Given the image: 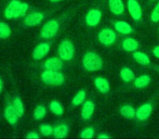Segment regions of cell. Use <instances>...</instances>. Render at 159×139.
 I'll use <instances>...</instances> for the list:
<instances>
[{
    "label": "cell",
    "mask_w": 159,
    "mask_h": 139,
    "mask_svg": "<svg viewBox=\"0 0 159 139\" xmlns=\"http://www.w3.org/2000/svg\"><path fill=\"white\" fill-rule=\"evenodd\" d=\"M27 9V3H21L19 0H12L4 11V15L7 19H17V17H24Z\"/></svg>",
    "instance_id": "cell-1"
},
{
    "label": "cell",
    "mask_w": 159,
    "mask_h": 139,
    "mask_svg": "<svg viewBox=\"0 0 159 139\" xmlns=\"http://www.w3.org/2000/svg\"><path fill=\"white\" fill-rule=\"evenodd\" d=\"M82 63H84V68L89 72L98 71L102 68V59L94 52L86 53L84 60H82Z\"/></svg>",
    "instance_id": "cell-2"
},
{
    "label": "cell",
    "mask_w": 159,
    "mask_h": 139,
    "mask_svg": "<svg viewBox=\"0 0 159 139\" xmlns=\"http://www.w3.org/2000/svg\"><path fill=\"white\" fill-rule=\"evenodd\" d=\"M41 79L43 83L48 85H55V86H59L62 85L64 82V76L63 74H61L60 72L57 71H50V70H47L43 73L41 74Z\"/></svg>",
    "instance_id": "cell-3"
},
{
    "label": "cell",
    "mask_w": 159,
    "mask_h": 139,
    "mask_svg": "<svg viewBox=\"0 0 159 139\" xmlns=\"http://www.w3.org/2000/svg\"><path fill=\"white\" fill-rule=\"evenodd\" d=\"M74 53H75V48L69 40H64V41L61 42L59 47V55L62 60L69 61V60L73 59Z\"/></svg>",
    "instance_id": "cell-4"
},
{
    "label": "cell",
    "mask_w": 159,
    "mask_h": 139,
    "mask_svg": "<svg viewBox=\"0 0 159 139\" xmlns=\"http://www.w3.org/2000/svg\"><path fill=\"white\" fill-rule=\"evenodd\" d=\"M98 40L104 46H111L116 41V34L109 28H104L98 33Z\"/></svg>",
    "instance_id": "cell-5"
},
{
    "label": "cell",
    "mask_w": 159,
    "mask_h": 139,
    "mask_svg": "<svg viewBox=\"0 0 159 139\" xmlns=\"http://www.w3.org/2000/svg\"><path fill=\"white\" fill-rule=\"evenodd\" d=\"M57 31H59V23L57 21H49L43 25L40 35L43 38H52L53 36L57 35Z\"/></svg>",
    "instance_id": "cell-6"
},
{
    "label": "cell",
    "mask_w": 159,
    "mask_h": 139,
    "mask_svg": "<svg viewBox=\"0 0 159 139\" xmlns=\"http://www.w3.org/2000/svg\"><path fill=\"white\" fill-rule=\"evenodd\" d=\"M128 10L134 20H140L142 17V9L136 0H129L128 1Z\"/></svg>",
    "instance_id": "cell-7"
},
{
    "label": "cell",
    "mask_w": 159,
    "mask_h": 139,
    "mask_svg": "<svg viewBox=\"0 0 159 139\" xmlns=\"http://www.w3.org/2000/svg\"><path fill=\"white\" fill-rule=\"evenodd\" d=\"M101 17H102V13L100 10H96V9H92L88 12L86 17V22L89 26H96L100 23Z\"/></svg>",
    "instance_id": "cell-8"
},
{
    "label": "cell",
    "mask_w": 159,
    "mask_h": 139,
    "mask_svg": "<svg viewBox=\"0 0 159 139\" xmlns=\"http://www.w3.org/2000/svg\"><path fill=\"white\" fill-rule=\"evenodd\" d=\"M152 113V104L151 103H145L141 105L135 112V116L140 121H145L149 117Z\"/></svg>",
    "instance_id": "cell-9"
},
{
    "label": "cell",
    "mask_w": 159,
    "mask_h": 139,
    "mask_svg": "<svg viewBox=\"0 0 159 139\" xmlns=\"http://www.w3.org/2000/svg\"><path fill=\"white\" fill-rule=\"evenodd\" d=\"M50 50V45L49 44H46V42H42V44L38 45L37 47L35 48L34 50V53H33V57L35 58L36 60H40L47 55V53L49 52Z\"/></svg>",
    "instance_id": "cell-10"
},
{
    "label": "cell",
    "mask_w": 159,
    "mask_h": 139,
    "mask_svg": "<svg viewBox=\"0 0 159 139\" xmlns=\"http://www.w3.org/2000/svg\"><path fill=\"white\" fill-rule=\"evenodd\" d=\"M42 20H43V14H42V13L33 12L25 17V24L27 26H35V25H38Z\"/></svg>",
    "instance_id": "cell-11"
},
{
    "label": "cell",
    "mask_w": 159,
    "mask_h": 139,
    "mask_svg": "<svg viewBox=\"0 0 159 139\" xmlns=\"http://www.w3.org/2000/svg\"><path fill=\"white\" fill-rule=\"evenodd\" d=\"M4 117L7 118V121H8L10 124L14 125V124H16L17 118H19L20 116L17 115V113L15 112L13 105L10 104L6 108V110H4Z\"/></svg>",
    "instance_id": "cell-12"
},
{
    "label": "cell",
    "mask_w": 159,
    "mask_h": 139,
    "mask_svg": "<svg viewBox=\"0 0 159 139\" xmlns=\"http://www.w3.org/2000/svg\"><path fill=\"white\" fill-rule=\"evenodd\" d=\"M93 112H94V103L92 101H86L84 104L82 105L81 110V116L84 120H89L92 116Z\"/></svg>",
    "instance_id": "cell-13"
},
{
    "label": "cell",
    "mask_w": 159,
    "mask_h": 139,
    "mask_svg": "<svg viewBox=\"0 0 159 139\" xmlns=\"http://www.w3.org/2000/svg\"><path fill=\"white\" fill-rule=\"evenodd\" d=\"M62 66H63V63L57 58H51V59L47 60L44 63V69L50 70V71H59L62 69Z\"/></svg>",
    "instance_id": "cell-14"
},
{
    "label": "cell",
    "mask_w": 159,
    "mask_h": 139,
    "mask_svg": "<svg viewBox=\"0 0 159 139\" xmlns=\"http://www.w3.org/2000/svg\"><path fill=\"white\" fill-rule=\"evenodd\" d=\"M95 87L103 93H106L109 91V83L104 77H96L94 80Z\"/></svg>",
    "instance_id": "cell-15"
},
{
    "label": "cell",
    "mask_w": 159,
    "mask_h": 139,
    "mask_svg": "<svg viewBox=\"0 0 159 139\" xmlns=\"http://www.w3.org/2000/svg\"><path fill=\"white\" fill-rule=\"evenodd\" d=\"M109 1V9L115 14H121L124 12V2L122 0H108Z\"/></svg>",
    "instance_id": "cell-16"
},
{
    "label": "cell",
    "mask_w": 159,
    "mask_h": 139,
    "mask_svg": "<svg viewBox=\"0 0 159 139\" xmlns=\"http://www.w3.org/2000/svg\"><path fill=\"white\" fill-rule=\"evenodd\" d=\"M139 47V42L136 41L135 39L133 38H126V39L122 41V48L125 49L126 51H135Z\"/></svg>",
    "instance_id": "cell-17"
},
{
    "label": "cell",
    "mask_w": 159,
    "mask_h": 139,
    "mask_svg": "<svg viewBox=\"0 0 159 139\" xmlns=\"http://www.w3.org/2000/svg\"><path fill=\"white\" fill-rule=\"evenodd\" d=\"M115 28L117 32L121 33V34H130L132 32V27L127 23V22L124 21H119V22H116L115 23Z\"/></svg>",
    "instance_id": "cell-18"
},
{
    "label": "cell",
    "mask_w": 159,
    "mask_h": 139,
    "mask_svg": "<svg viewBox=\"0 0 159 139\" xmlns=\"http://www.w3.org/2000/svg\"><path fill=\"white\" fill-rule=\"evenodd\" d=\"M53 134H54L55 138H64L68 134V126L67 125H59V126L54 127L53 129Z\"/></svg>",
    "instance_id": "cell-19"
},
{
    "label": "cell",
    "mask_w": 159,
    "mask_h": 139,
    "mask_svg": "<svg viewBox=\"0 0 159 139\" xmlns=\"http://www.w3.org/2000/svg\"><path fill=\"white\" fill-rule=\"evenodd\" d=\"M149 82H151V77L148 75H141L134 82L136 88H144V87L148 86Z\"/></svg>",
    "instance_id": "cell-20"
},
{
    "label": "cell",
    "mask_w": 159,
    "mask_h": 139,
    "mask_svg": "<svg viewBox=\"0 0 159 139\" xmlns=\"http://www.w3.org/2000/svg\"><path fill=\"white\" fill-rule=\"evenodd\" d=\"M133 58L138 63L142 64V65H146V64L149 63V58L147 57L145 53L141 52V51H136V52H134Z\"/></svg>",
    "instance_id": "cell-21"
},
{
    "label": "cell",
    "mask_w": 159,
    "mask_h": 139,
    "mask_svg": "<svg viewBox=\"0 0 159 139\" xmlns=\"http://www.w3.org/2000/svg\"><path fill=\"white\" fill-rule=\"evenodd\" d=\"M135 110L133 109V107L131 105H124V107L120 109V113L122 116H125L126 118H132L135 116Z\"/></svg>",
    "instance_id": "cell-22"
},
{
    "label": "cell",
    "mask_w": 159,
    "mask_h": 139,
    "mask_svg": "<svg viewBox=\"0 0 159 139\" xmlns=\"http://www.w3.org/2000/svg\"><path fill=\"white\" fill-rule=\"evenodd\" d=\"M120 77L125 82H131L132 79H134V74L129 68H124L120 71Z\"/></svg>",
    "instance_id": "cell-23"
},
{
    "label": "cell",
    "mask_w": 159,
    "mask_h": 139,
    "mask_svg": "<svg viewBox=\"0 0 159 139\" xmlns=\"http://www.w3.org/2000/svg\"><path fill=\"white\" fill-rule=\"evenodd\" d=\"M12 105H13V108H14L15 112L17 113V115H19L20 117H21V116H23V114H24V105H23V103H22L21 99H20V98H15V99L13 100V102H12Z\"/></svg>",
    "instance_id": "cell-24"
},
{
    "label": "cell",
    "mask_w": 159,
    "mask_h": 139,
    "mask_svg": "<svg viewBox=\"0 0 159 139\" xmlns=\"http://www.w3.org/2000/svg\"><path fill=\"white\" fill-rule=\"evenodd\" d=\"M50 110H51V112L52 113H54L55 115H62L63 114V112H64V109H63V107L61 105V103L60 102H57V101H52L50 103Z\"/></svg>",
    "instance_id": "cell-25"
},
{
    "label": "cell",
    "mask_w": 159,
    "mask_h": 139,
    "mask_svg": "<svg viewBox=\"0 0 159 139\" xmlns=\"http://www.w3.org/2000/svg\"><path fill=\"white\" fill-rule=\"evenodd\" d=\"M11 35V30L6 23H0V38L4 39V38H8Z\"/></svg>",
    "instance_id": "cell-26"
},
{
    "label": "cell",
    "mask_w": 159,
    "mask_h": 139,
    "mask_svg": "<svg viewBox=\"0 0 159 139\" xmlns=\"http://www.w3.org/2000/svg\"><path fill=\"white\" fill-rule=\"evenodd\" d=\"M84 98H86V93H84V90H80L79 93H77V95L74 97L73 105H80L84 101Z\"/></svg>",
    "instance_id": "cell-27"
},
{
    "label": "cell",
    "mask_w": 159,
    "mask_h": 139,
    "mask_svg": "<svg viewBox=\"0 0 159 139\" xmlns=\"http://www.w3.org/2000/svg\"><path fill=\"white\" fill-rule=\"evenodd\" d=\"M46 115V108L43 105H39V107L36 108L35 112H34V117L36 120H41V118L44 117Z\"/></svg>",
    "instance_id": "cell-28"
},
{
    "label": "cell",
    "mask_w": 159,
    "mask_h": 139,
    "mask_svg": "<svg viewBox=\"0 0 159 139\" xmlns=\"http://www.w3.org/2000/svg\"><path fill=\"white\" fill-rule=\"evenodd\" d=\"M93 135H94V129H93V127H87V128H84V131L81 132L80 137L84 139H90L93 137Z\"/></svg>",
    "instance_id": "cell-29"
},
{
    "label": "cell",
    "mask_w": 159,
    "mask_h": 139,
    "mask_svg": "<svg viewBox=\"0 0 159 139\" xmlns=\"http://www.w3.org/2000/svg\"><path fill=\"white\" fill-rule=\"evenodd\" d=\"M40 132H41V134L43 136H50L51 134L53 133V128L50 126V125H42L41 127H40Z\"/></svg>",
    "instance_id": "cell-30"
},
{
    "label": "cell",
    "mask_w": 159,
    "mask_h": 139,
    "mask_svg": "<svg viewBox=\"0 0 159 139\" xmlns=\"http://www.w3.org/2000/svg\"><path fill=\"white\" fill-rule=\"evenodd\" d=\"M152 21L153 22H158L159 21V2L157 3V6L155 7V9L152 12Z\"/></svg>",
    "instance_id": "cell-31"
},
{
    "label": "cell",
    "mask_w": 159,
    "mask_h": 139,
    "mask_svg": "<svg viewBox=\"0 0 159 139\" xmlns=\"http://www.w3.org/2000/svg\"><path fill=\"white\" fill-rule=\"evenodd\" d=\"M27 138H28V139H32V138L38 139V138H39V136H38V135H37V134H36V133H30V135L27 136Z\"/></svg>",
    "instance_id": "cell-32"
},
{
    "label": "cell",
    "mask_w": 159,
    "mask_h": 139,
    "mask_svg": "<svg viewBox=\"0 0 159 139\" xmlns=\"http://www.w3.org/2000/svg\"><path fill=\"white\" fill-rule=\"evenodd\" d=\"M154 55H155V57L159 58V46L154 49Z\"/></svg>",
    "instance_id": "cell-33"
},
{
    "label": "cell",
    "mask_w": 159,
    "mask_h": 139,
    "mask_svg": "<svg viewBox=\"0 0 159 139\" xmlns=\"http://www.w3.org/2000/svg\"><path fill=\"white\" fill-rule=\"evenodd\" d=\"M2 87H3V84H2V80H1V78H0V93L2 91Z\"/></svg>",
    "instance_id": "cell-34"
},
{
    "label": "cell",
    "mask_w": 159,
    "mask_h": 139,
    "mask_svg": "<svg viewBox=\"0 0 159 139\" xmlns=\"http://www.w3.org/2000/svg\"><path fill=\"white\" fill-rule=\"evenodd\" d=\"M98 138H100V139H103V138H108V136H107V135H100V136H98Z\"/></svg>",
    "instance_id": "cell-35"
},
{
    "label": "cell",
    "mask_w": 159,
    "mask_h": 139,
    "mask_svg": "<svg viewBox=\"0 0 159 139\" xmlns=\"http://www.w3.org/2000/svg\"><path fill=\"white\" fill-rule=\"evenodd\" d=\"M50 1H52V2H57V1H61V0H50Z\"/></svg>",
    "instance_id": "cell-36"
}]
</instances>
